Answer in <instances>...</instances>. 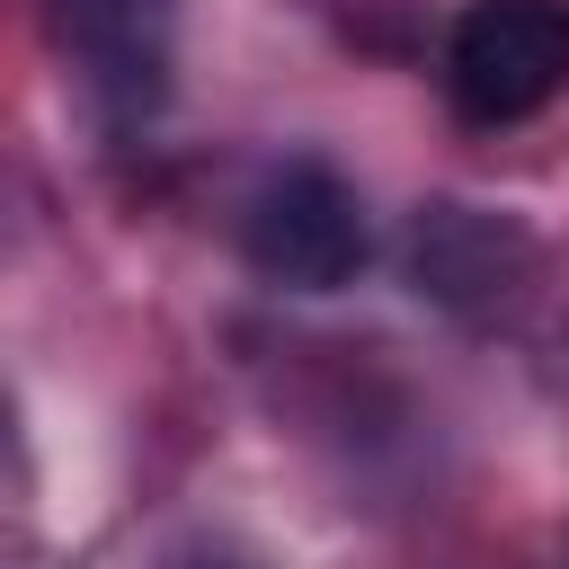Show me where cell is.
<instances>
[{"label":"cell","mask_w":569,"mask_h":569,"mask_svg":"<svg viewBox=\"0 0 569 569\" xmlns=\"http://www.w3.org/2000/svg\"><path fill=\"white\" fill-rule=\"evenodd\" d=\"M240 249H249V267H258L267 284H284V293H338V284H356V267H365L373 240H365L356 187H347L329 160H284V169H267V187L249 196Z\"/></svg>","instance_id":"obj_1"},{"label":"cell","mask_w":569,"mask_h":569,"mask_svg":"<svg viewBox=\"0 0 569 569\" xmlns=\"http://www.w3.org/2000/svg\"><path fill=\"white\" fill-rule=\"evenodd\" d=\"M569 80V9L560 0H471L445 36V98L471 124H516Z\"/></svg>","instance_id":"obj_2"},{"label":"cell","mask_w":569,"mask_h":569,"mask_svg":"<svg viewBox=\"0 0 569 569\" xmlns=\"http://www.w3.org/2000/svg\"><path fill=\"white\" fill-rule=\"evenodd\" d=\"M533 267V240L507 222V213H480V204H418L409 222V284L445 311H489L525 284Z\"/></svg>","instance_id":"obj_3"},{"label":"cell","mask_w":569,"mask_h":569,"mask_svg":"<svg viewBox=\"0 0 569 569\" xmlns=\"http://www.w3.org/2000/svg\"><path fill=\"white\" fill-rule=\"evenodd\" d=\"M53 36H62V53L80 62V80L116 116L160 107V80H169V0H53Z\"/></svg>","instance_id":"obj_4"},{"label":"cell","mask_w":569,"mask_h":569,"mask_svg":"<svg viewBox=\"0 0 569 569\" xmlns=\"http://www.w3.org/2000/svg\"><path fill=\"white\" fill-rule=\"evenodd\" d=\"M187 569H240V560H187Z\"/></svg>","instance_id":"obj_5"}]
</instances>
